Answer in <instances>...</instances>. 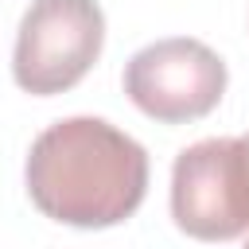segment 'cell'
Returning <instances> with one entry per match:
<instances>
[{
  "instance_id": "cell-2",
  "label": "cell",
  "mask_w": 249,
  "mask_h": 249,
  "mask_svg": "<svg viewBox=\"0 0 249 249\" xmlns=\"http://www.w3.org/2000/svg\"><path fill=\"white\" fill-rule=\"evenodd\" d=\"M171 218L198 241L249 233V136H210L175 156Z\"/></svg>"
},
{
  "instance_id": "cell-5",
  "label": "cell",
  "mask_w": 249,
  "mask_h": 249,
  "mask_svg": "<svg viewBox=\"0 0 249 249\" xmlns=\"http://www.w3.org/2000/svg\"><path fill=\"white\" fill-rule=\"evenodd\" d=\"M245 237H249V233H245Z\"/></svg>"
},
{
  "instance_id": "cell-1",
  "label": "cell",
  "mask_w": 249,
  "mask_h": 249,
  "mask_svg": "<svg viewBox=\"0 0 249 249\" xmlns=\"http://www.w3.org/2000/svg\"><path fill=\"white\" fill-rule=\"evenodd\" d=\"M23 179L47 218L105 230L132 218L144 202L148 152L101 117H66L35 136Z\"/></svg>"
},
{
  "instance_id": "cell-3",
  "label": "cell",
  "mask_w": 249,
  "mask_h": 249,
  "mask_svg": "<svg viewBox=\"0 0 249 249\" xmlns=\"http://www.w3.org/2000/svg\"><path fill=\"white\" fill-rule=\"evenodd\" d=\"M105 47V16L97 0H31L16 31L12 78L35 97L78 86Z\"/></svg>"
},
{
  "instance_id": "cell-4",
  "label": "cell",
  "mask_w": 249,
  "mask_h": 249,
  "mask_svg": "<svg viewBox=\"0 0 249 249\" xmlns=\"http://www.w3.org/2000/svg\"><path fill=\"white\" fill-rule=\"evenodd\" d=\"M124 93L160 124L206 117L226 93V62L198 39H160L124 66Z\"/></svg>"
}]
</instances>
